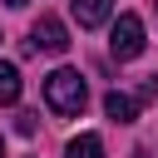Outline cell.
<instances>
[{
  "label": "cell",
  "instance_id": "cell-10",
  "mask_svg": "<svg viewBox=\"0 0 158 158\" xmlns=\"http://www.w3.org/2000/svg\"><path fill=\"white\" fill-rule=\"evenodd\" d=\"M133 158H148V153H133Z\"/></svg>",
  "mask_w": 158,
  "mask_h": 158
},
{
  "label": "cell",
  "instance_id": "cell-4",
  "mask_svg": "<svg viewBox=\"0 0 158 158\" xmlns=\"http://www.w3.org/2000/svg\"><path fill=\"white\" fill-rule=\"evenodd\" d=\"M69 10H74V20H79V30H99V25L114 15V0H69Z\"/></svg>",
  "mask_w": 158,
  "mask_h": 158
},
{
  "label": "cell",
  "instance_id": "cell-2",
  "mask_svg": "<svg viewBox=\"0 0 158 158\" xmlns=\"http://www.w3.org/2000/svg\"><path fill=\"white\" fill-rule=\"evenodd\" d=\"M109 54H114V59H138V54H143V20H138L133 10H123V15L114 20Z\"/></svg>",
  "mask_w": 158,
  "mask_h": 158
},
{
  "label": "cell",
  "instance_id": "cell-3",
  "mask_svg": "<svg viewBox=\"0 0 158 158\" xmlns=\"http://www.w3.org/2000/svg\"><path fill=\"white\" fill-rule=\"evenodd\" d=\"M30 49H44V54H64L69 49V30L59 15H40L30 25Z\"/></svg>",
  "mask_w": 158,
  "mask_h": 158
},
{
  "label": "cell",
  "instance_id": "cell-9",
  "mask_svg": "<svg viewBox=\"0 0 158 158\" xmlns=\"http://www.w3.org/2000/svg\"><path fill=\"white\" fill-rule=\"evenodd\" d=\"M0 158H5V143H0Z\"/></svg>",
  "mask_w": 158,
  "mask_h": 158
},
{
  "label": "cell",
  "instance_id": "cell-7",
  "mask_svg": "<svg viewBox=\"0 0 158 158\" xmlns=\"http://www.w3.org/2000/svg\"><path fill=\"white\" fill-rule=\"evenodd\" d=\"M20 89H25V84H20V69L0 59V104H15V99H20Z\"/></svg>",
  "mask_w": 158,
  "mask_h": 158
},
{
  "label": "cell",
  "instance_id": "cell-8",
  "mask_svg": "<svg viewBox=\"0 0 158 158\" xmlns=\"http://www.w3.org/2000/svg\"><path fill=\"white\" fill-rule=\"evenodd\" d=\"M5 5H15V10H20V5H30V0H5Z\"/></svg>",
  "mask_w": 158,
  "mask_h": 158
},
{
  "label": "cell",
  "instance_id": "cell-1",
  "mask_svg": "<svg viewBox=\"0 0 158 158\" xmlns=\"http://www.w3.org/2000/svg\"><path fill=\"white\" fill-rule=\"evenodd\" d=\"M44 104L59 114V118H79L84 114V104H89V84H84V74L79 69H54L49 79H44Z\"/></svg>",
  "mask_w": 158,
  "mask_h": 158
},
{
  "label": "cell",
  "instance_id": "cell-6",
  "mask_svg": "<svg viewBox=\"0 0 158 158\" xmlns=\"http://www.w3.org/2000/svg\"><path fill=\"white\" fill-rule=\"evenodd\" d=\"M64 158H104V143H99V133H79V138H69Z\"/></svg>",
  "mask_w": 158,
  "mask_h": 158
},
{
  "label": "cell",
  "instance_id": "cell-5",
  "mask_svg": "<svg viewBox=\"0 0 158 158\" xmlns=\"http://www.w3.org/2000/svg\"><path fill=\"white\" fill-rule=\"evenodd\" d=\"M104 114H109L114 123H133V118H138V94H118V89H109V94H104Z\"/></svg>",
  "mask_w": 158,
  "mask_h": 158
}]
</instances>
